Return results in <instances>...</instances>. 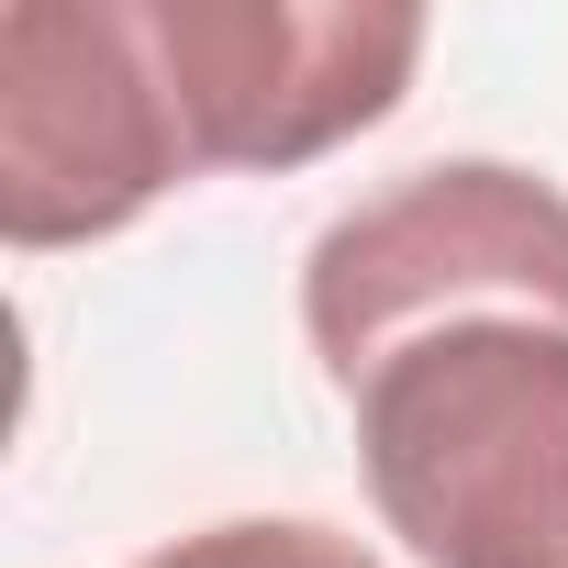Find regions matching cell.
Returning <instances> with one entry per match:
<instances>
[{
    "instance_id": "6da1fadb",
    "label": "cell",
    "mask_w": 568,
    "mask_h": 568,
    "mask_svg": "<svg viewBox=\"0 0 568 568\" xmlns=\"http://www.w3.org/2000/svg\"><path fill=\"white\" fill-rule=\"evenodd\" d=\"M302 335L424 568H568V190L435 156L302 256Z\"/></svg>"
},
{
    "instance_id": "7a4b0ae2",
    "label": "cell",
    "mask_w": 568,
    "mask_h": 568,
    "mask_svg": "<svg viewBox=\"0 0 568 568\" xmlns=\"http://www.w3.org/2000/svg\"><path fill=\"white\" fill-rule=\"evenodd\" d=\"M179 168H302L402 112L424 68L413 0H134Z\"/></svg>"
},
{
    "instance_id": "3957f363",
    "label": "cell",
    "mask_w": 568,
    "mask_h": 568,
    "mask_svg": "<svg viewBox=\"0 0 568 568\" xmlns=\"http://www.w3.org/2000/svg\"><path fill=\"white\" fill-rule=\"evenodd\" d=\"M190 190L134 0H12L0 12V234L23 256L123 234Z\"/></svg>"
},
{
    "instance_id": "277c9868",
    "label": "cell",
    "mask_w": 568,
    "mask_h": 568,
    "mask_svg": "<svg viewBox=\"0 0 568 568\" xmlns=\"http://www.w3.org/2000/svg\"><path fill=\"white\" fill-rule=\"evenodd\" d=\"M134 568H379V546L346 535V524H313V513H234V524L168 535Z\"/></svg>"
}]
</instances>
